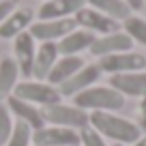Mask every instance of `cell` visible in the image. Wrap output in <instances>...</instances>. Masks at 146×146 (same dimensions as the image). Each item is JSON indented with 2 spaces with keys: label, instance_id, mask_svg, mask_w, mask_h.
<instances>
[{
  "label": "cell",
  "instance_id": "6da1fadb",
  "mask_svg": "<svg viewBox=\"0 0 146 146\" xmlns=\"http://www.w3.org/2000/svg\"><path fill=\"white\" fill-rule=\"evenodd\" d=\"M88 125L95 127L103 137L114 140L116 144H133L140 140V127L131 120L116 116L112 112H92L88 114Z\"/></svg>",
  "mask_w": 146,
  "mask_h": 146
},
{
  "label": "cell",
  "instance_id": "7a4b0ae2",
  "mask_svg": "<svg viewBox=\"0 0 146 146\" xmlns=\"http://www.w3.org/2000/svg\"><path fill=\"white\" fill-rule=\"evenodd\" d=\"M73 105L84 112H118L125 108V97L112 86H90L73 97Z\"/></svg>",
  "mask_w": 146,
  "mask_h": 146
},
{
  "label": "cell",
  "instance_id": "3957f363",
  "mask_svg": "<svg viewBox=\"0 0 146 146\" xmlns=\"http://www.w3.org/2000/svg\"><path fill=\"white\" fill-rule=\"evenodd\" d=\"M43 120L56 127H67V129H84L88 125V112L75 108V105H64V103H54V105H45L41 110Z\"/></svg>",
  "mask_w": 146,
  "mask_h": 146
},
{
  "label": "cell",
  "instance_id": "277c9868",
  "mask_svg": "<svg viewBox=\"0 0 146 146\" xmlns=\"http://www.w3.org/2000/svg\"><path fill=\"white\" fill-rule=\"evenodd\" d=\"M13 95L22 101H28L32 105H43V108L60 103V99H62L58 88L47 82H19L13 88Z\"/></svg>",
  "mask_w": 146,
  "mask_h": 146
},
{
  "label": "cell",
  "instance_id": "5b68a950",
  "mask_svg": "<svg viewBox=\"0 0 146 146\" xmlns=\"http://www.w3.org/2000/svg\"><path fill=\"white\" fill-rule=\"evenodd\" d=\"M78 28L75 19L73 17H64V19H39V22H32L28 32L32 35L35 41H60L62 36H67L69 32H73Z\"/></svg>",
  "mask_w": 146,
  "mask_h": 146
},
{
  "label": "cell",
  "instance_id": "8992f818",
  "mask_svg": "<svg viewBox=\"0 0 146 146\" xmlns=\"http://www.w3.org/2000/svg\"><path fill=\"white\" fill-rule=\"evenodd\" d=\"M146 67V56L137 52H120V54H110L99 60L101 73H133V71H144Z\"/></svg>",
  "mask_w": 146,
  "mask_h": 146
},
{
  "label": "cell",
  "instance_id": "52a82bcc",
  "mask_svg": "<svg viewBox=\"0 0 146 146\" xmlns=\"http://www.w3.org/2000/svg\"><path fill=\"white\" fill-rule=\"evenodd\" d=\"M73 19H75V24H78L80 28L92 32V35L99 32L101 36L120 30V22H116V19H112V17H108V15L99 13V11L92 9V7H84V9H80L78 13L73 15Z\"/></svg>",
  "mask_w": 146,
  "mask_h": 146
},
{
  "label": "cell",
  "instance_id": "ba28073f",
  "mask_svg": "<svg viewBox=\"0 0 146 146\" xmlns=\"http://www.w3.org/2000/svg\"><path fill=\"white\" fill-rule=\"evenodd\" d=\"M32 142L35 146H78L80 133L75 129L45 125V127L32 131Z\"/></svg>",
  "mask_w": 146,
  "mask_h": 146
},
{
  "label": "cell",
  "instance_id": "9c48e42d",
  "mask_svg": "<svg viewBox=\"0 0 146 146\" xmlns=\"http://www.w3.org/2000/svg\"><path fill=\"white\" fill-rule=\"evenodd\" d=\"M30 32H19L13 39V54H15V62L17 69L24 78H32V67H35V56H36V45Z\"/></svg>",
  "mask_w": 146,
  "mask_h": 146
},
{
  "label": "cell",
  "instance_id": "30bf717a",
  "mask_svg": "<svg viewBox=\"0 0 146 146\" xmlns=\"http://www.w3.org/2000/svg\"><path fill=\"white\" fill-rule=\"evenodd\" d=\"M99 78H101L99 64H84L78 73H73L67 82L60 84V86H58V92H60L62 97H75V95H80L82 90L90 88Z\"/></svg>",
  "mask_w": 146,
  "mask_h": 146
},
{
  "label": "cell",
  "instance_id": "8fae6325",
  "mask_svg": "<svg viewBox=\"0 0 146 146\" xmlns=\"http://www.w3.org/2000/svg\"><path fill=\"white\" fill-rule=\"evenodd\" d=\"M133 41L127 32H112V35H103L97 36L95 43L90 45V54L92 56H110V54H120V52H131Z\"/></svg>",
  "mask_w": 146,
  "mask_h": 146
},
{
  "label": "cell",
  "instance_id": "7c38bea8",
  "mask_svg": "<svg viewBox=\"0 0 146 146\" xmlns=\"http://www.w3.org/2000/svg\"><path fill=\"white\" fill-rule=\"evenodd\" d=\"M110 86L118 90L123 97H146V71H133V73H118L110 78Z\"/></svg>",
  "mask_w": 146,
  "mask_h": 146
},
{
  "label": "cell",
  "instance_id": "4fadbf2b",
  "mask_svg": "<svg viewBox=\"0 0 146 146\" xmlns=\"http://www.w3.org/2000/svg\"><path fill=\"white\" fill-rule=\"evenodd\" d=\"M7 108H9L11 114L17 116V120L26 123L28 127L32 129V131H36V129H41V127H45L43 114H41V110L36 108V105L28 103V101L17 99L15 95H9V97H7Z\"/></svg>",
  "mask_w": 146,
  "mask_h": 146
},
{
  "label": "cell",
  "instance_id": "5bb4252c",
  "mask_svg": "<svg viewBox=\"0 0 146 146\" xmlns=\"http://www.w3.org/2000/svg\"><path fill=\"white\" fill-rule=\"evenodd\" d=\"M86 7V0H45L36 11L39 19H64L73 17L80 9Z\"/></svg>",
  "mask_w": 146,
  "mask_h": 146
},
{
  "label": "cell",
  "instance_id": "9a60e30c",
  "mask_svg": "<svg viewBox=\"0 0 146 146\" xmlns=\"http://www.w3.org/2000/svg\"><path fill=\"white\" fill-rule=\"evenodd\" d=\"M32 22H35V11L28 7L11 11L7 19L0 24V39H15L19 32H26Z\"/></svg>",
  "mask_w": 146,
  "mask_h": 146
},
{
  "label": "cell",
  "instance_id": "2e32d148",
  "mask_svg": "<svg viewBox=\"0 0 146 146\" xmlns=\"http://www.w3.org/2000/svg\"><path fill=\"white\" fill-rule=\"evenodd\" d=\"M60 58L58 54V43L56 41H45L39 45L36 50V56H35V67H32V78L36 82H41V80H47L50 75L52 67L56 64V60Z\"/></svg>",
  "mask_w": 146,
  "mask_h": 146
},
{
  "label": "cell",
  "instance_id": "e0dca14e",
  "mask_svg": "<svg viewBox=\"0 0 146 146\" xmlns=\"http://www.w3.org/2000/svg\"><path fill=\"white\" fill-rule=\"evenodd\" d=\"M97 36L88 30H75L69 32L67 36H62L58 41V54L60 56H80V52L90 50V45L95 43Z\"/></svg>",
  "mask_w": 146,
  "mask_h": 146
},
{
  "label": "cell",
  "instance_id": "ac0fdd59",
  "mask_svg": "<svg viewBox=\"0 0 146 146\" xmlns=\"http://www.w3.org/2000/svg\"><path fill=\"white\" fill-rule=\"evenodd\" d=\"M84 64L86 62H84L80 56H60V58L56 60V64L52 67L50 75H47V84L58 88L62 82H67V80L71 78L73 73H78Z\"/></svg>",
  "mask_w": 146,
  "mask_h": 146
},
{
  "label": "cell",
  "instance_id": "d6986e66",
  "mask_svg": "<svg viewBox=\"0 0 146 146\" xmlns=\"http://www.w3.org/2000/svg\"><path fill=\"white\" fill-rule=\"evenodd\" d=\"M17 75H19V69L13 58L7 56V58L0 60V101H5L13 92V88L17 86Z\"/></svg>",
  "mask_w": 146,
  "mask_h": 146
},
{
  "label": "cell",
  "instance_id": "ffe728a7",
  "mask_svg": "<svg viewBox=\"0 0 146 146\" xmlns=\"http://www.w3.org/2000/svg\"><path fill=\"white\" fill-rule=\"evenodd\" d=\"M86 2L99 13L116 19V22H125L131 15V9H129V5L125 0H86Z\"/></svg>",
  "mask_w": 146,
  "mask_h": 146
},
{
  "label": "cell",
  "instance_id": "44dd1931",
  "mask_svg": "<svg viewBox=\"0 0 146 146\" xmlns=\"http://www.w3.org/2000/svg\"><path fill=\"white\" fill-rule=\"evenodd\" d=\"M123 28H125V32L131 36V41H135V43H140V45L146 47V19L144 17L129 15L123 22Z\"/></svg>",
  "mask_w": 146,
  "mask_h": 146
},
{
  "label": "cell",
  "instance_id": "7402d4cb",
  "mask_svg": "<svg viewBox=\"0 0 146 146\" xmlns=\"http://www.w3.org/2000/svg\"><path fill=\"white\" fill-rule=\"evenodd\" d=\"M30 142H32V129L26 123H22V120L13 123V129H11V135L7 140V146H30Z\"/></svg>",
  "mask_w": 146,
  "mask_h": 146
},
{
  "label": "cell",
  "instance_id": "603a6c76",
  "mask_svg": "<svg viewBox=\"0 0 146 146\" xmlns=\"http://www.w3.org/2000/svg\"><path fill=\"white\" fill-rule=\"evenodd\" d=\"M78 133H80V146H108L105 144V137L95 127H90V125L80 129Z\"/></svg>",
  "mask_w": 146,
  "mask_h": 146
},
{
  "label": "cell",
  "instance_id": "cb8c5ba5",
  "mask_svg": "<svg viewBox=\"0 0 146 146\" xmlns=\"http://www.w3.org/2000/svg\"><path fill=\"white\" fill-rule=\"evenodd\" d=\"M11 129H13L11 112H9L5 101H0V146L7 144V140H9V135H11Z\"/></svg>",
  "mask_w": 146,
  "mask_h": 146
},
{
  "label": "cell",
  "instance_id": "d4e9b609",
  "mask_svg": "<svg viewBox=\"0 0 146 146\" xmlns=\"http://www.w3.org/2000/svg\"><path fill=\"white\" fill-rule=\"evenodd\" d=\"M17 9V2L15 0H5V2H0V24L7 19V15L11 13V11Z\"/></svg>",
  "mask_w": 146,
  "mask_h": 146
},
{
  "label": "cell",
  "instance_id": "484cf974",
  "mask_svg": "<svg viewBox=\"0 0 146 146\" xmlns=\"http://www.w3.org/2000/svg\"><path fill=\"white\" fill-rule=\"evenodd\" d=\"M137 127H140V131H146V97L140 101V108H137Z\"/></svg>",
  "mask_w": 146,
  "mask_h": 146
},
{
  "label": "cell",
  "instance_id": "4316f807",
  "mask_svg": "<svg viewBox=\"0 0 146 146\" xmlns=\"http://www.w3.org/2000/svg\"><path fill=\"white\" fill-rule=\"evenodd\" d=\"M125 2L129 5V9H131V11H140L142 7H144L146 0H125Z\"/></svg>",
  "mask_w": 146,
  "mask_h": 146
},
{
  "label": "cell",
  "instance_id": "83f0119b",
  "mask_svg": "<svg viewBox=\"0 0 146 146\" xmlns=\"http://www.w3.org/2000/svg\"><path fill=\"white\" fill-rule=\"evenodd\" d=\"M131 146H146V135H142L140 140H137V142H133Z\"/></svg>",
  "mask_w": 146,
  "mask_h": 146
},
{
  "label": "cell",
  "instance_id": "f1b7e54d",
  "mask_svg": "<svg viewBox=\"0 0 146 146\" xmlns=\"http://www.w3.org/2000/svg\"><path fill=\"white\" fill-rule=\"evenodd\" d=\"M114 146H125V144H114Z\"/></svg>",
  "mask_w": 146,
  "mask_h": 146
},
{
  "label": "cell",
  "instance_id": "f546056e",
  "mask_svg": "<svg viewBox=\"0 0 146 146\" xmlns=\"http://www.w3.org/2000/svg\"><path fill=\"white\" fill-rule=\"evenodd\" d=\"M0 2H5V0H0Z\"/></svg>",
  "mask_w": 146,
  "mask_h": 146
},
{
  "label": "cell",
  "instance_id": "4dcf8cb0",
  "mask_svg": "<svg viewBox=\"0 0 146 146\" xmlns=\"http://www.w3.org/2000/svg\"><path fill=\"white\" fill-rule=\"evenodd\" d=\"M78 146H80V144H78Z\"/></svg>",
  "mask_w": 146,
  "mask_h": 146
}]
</instances>
